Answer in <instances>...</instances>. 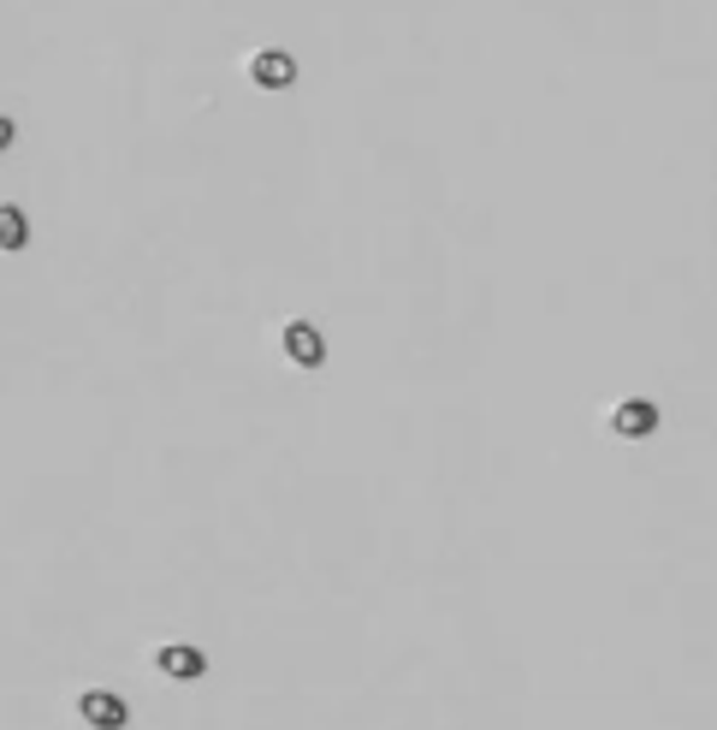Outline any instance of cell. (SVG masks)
I'll return each mask as SVG.
<instances>
[{"label":"cell","instance_id":"cell-6","mask_svg":"<svg viewBox=\"0 0 717 730\" xmlns=\"http://www.w3.org/2000/svg\"><path fill=\"white\" fill-rule=\"evenodd\" d=\"M24 244H31V214L24 209H0V250H24Z\"/></svg>","mask_w":717,"mask_h":730},{"label":"cell","instance_id":"cell-4","mask_svg":"<svg viewBox=\"0 0 717 730\" xmlns=\"http://www.w3.org/2000/svg\"><path fill=\"white\" fill-rule=\"evenodd\" d=\"M250 71H255V83H261V90H285V83L297 78V60H291L285 48H261L255 60H250Z\"/></svg>","mask_w":717,"mask_h":730},{"label":"cell","instance_id":"cell-5","mask_svg":"<svg viewBox=\"0 0 717 730\" xmlns=\"http://www.w3.org/2000/svg\"><path fill=\"white\" fill-rule=\"evenodd\" d=\"M155 665L167 671L172 683H196L202 671H208V660H202L196 648H160V653H155Z\"/></svg>","mask_w":717,"mask_h":730},{"label":"cell","instance_id":"cell-2","mask_svg":"<svg viewBox=\"0 0 717 730\" xmlns=\"http://www.w3.org/2000/svg\"><path fill=\"white\" fill-rule=\"evenodd\" d=\"M285 357L303 362V369H320V362H327V339H320L315 321H291L285 327Z\"/></svg>","mask_w":717,"mask_h":730},{"label":"cell","instance_id":"cell-7","mask_svg":"<svg viewBox=\"0 0 717 730\" xmlns=\"http://www.w3.org/2000/svg\"><path fill=\"white\" fill-rule=\"evenodd\" d=\"M12 137H19V125H12L7 113H0V149H12Z\"/></svg>","mask_w":717,"mask_h":730},{"label":"cell","instance_id":"cell-3","mask_svg":"<svg viewBox=\"0 0 717 730\" xmlns=\"http://www.w3.org/2000/svg\"><path fill=\"white\" fill-rule=\"evenodd\" d=\"M611 434H623V440H647V434H658V404H652V398L617 404V416H611Z\"/></svg>","mask_w":717,"mask_h":730},{"label":"cell","instance_id":"cell-1","mask_svg":"<svg viewBox=\"0 0 717 730\" xmlns=\"http://www.w3.org/2000/svg\"><path fill=\"white\" fill-rule=\"evenodd\" d=\"M78 719L95 725V730H125L130 725V707L113 689H83L78 695Z\"/></svg>","mask_w":717,"mask_h":730}]
</instances>
